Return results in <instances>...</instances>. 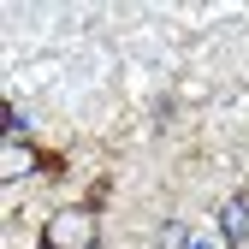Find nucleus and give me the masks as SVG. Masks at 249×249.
Here are the masks:
<instances>
[{"label":"nucleus","instance_id":"obj_1","mask_svg":"<svg viewBox=\"0 0 249 249\" xmlns=\"http://www.w3.org/2000/svg\"><path fill=\"white\" fill-rule=\"evenodd\" d=\"M42 249H101V220L89 208H59L42 220Z\"/></svg>","mask_w":249,"mask_h":249},{"label":"nucleus","instance_id":"obj_2","mask_svg":"<svg viewBox=\"0 0 249 249\" xmlns=\"http://www.w3.org/2000/svg\"><path fill=\"white\" fill-rule=\"evenodd\" d=\"M30 172H42V148L24 142V137H6V148H0V178L18 184V178H30Z\"/></svg>","mask_w":249,"mask_h":249},{"label":"nucleus","instance_id":"obj_3","mask_svg":"<svg viewBox=\"0 0 249 249\" xmlns=\"http://www.w3.org/2000/svg\"><path fill=\"white\" fill-rule=\"evenodd\" d=\"M220 243H231V249L249 243V202H243V196H231V202L220 208Z\"/></svg>","mask_w":249,"mask_h":249},{"label":"nucleus","instance_id":"obj_4","mask_svg":"<svg viewBox=\"0 0 249 249\" xmlns=\"http://www.w3.org/2000/svg\"><path fill=\"white\" fill-rule=\"evenodd\" d=\"M42 178H71V160H66V154H53V148H42Z\"/></svg>","mask_w":249,"mask_h":249},{"label":"nucleus","instance_id":"obj_5","mask_svg":"<svg viewBox=\"0 0 249 249\" xmlns=\"http://www.w3.org/2000/svg\"><path fill=\"white\" fill-rule=\"evenodd\" d=\"M154 243H160V249H190V231H184V226H160Z\"/></svg>","mask_w":249,"mask_h":249},{"label":"nucleus","instance_id":"obj_6","mask_svg":"<svg viewBox=\"0 0 249 249\" xmlns=\"http://www.w3.org/2000/svg\"><path fill=\"white\" fill-rule=\"evenodd\" d=\"M101 202H107V178H95V190H89V202H83V208H89V213H101Z\"/></svg>","mask_w":249,"mask_h":249}]
</instances>
